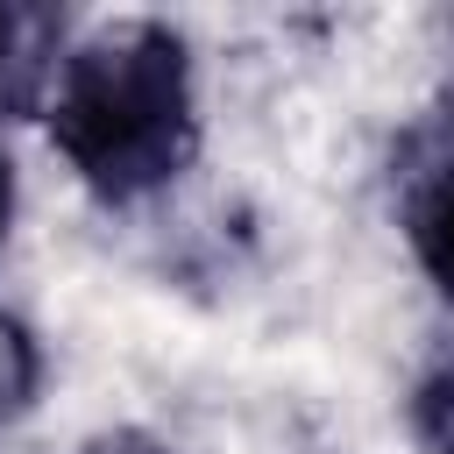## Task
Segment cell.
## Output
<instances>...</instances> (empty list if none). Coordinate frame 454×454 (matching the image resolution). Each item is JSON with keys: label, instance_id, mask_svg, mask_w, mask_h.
I'll return each instance as SVG.
<instances>
[{"label": "cell", "instance_id": "cell-1", "mask_svg": "<svg viewBox=\"0 0 454 454\" xmlns=\"http://www.w3.org/2000/svg\"><path fill=\"white\" fill-rule=\"evenodd\" d=\"M50 142L99 199L170 184L199 142L184 43L163 21H121L78 43L50 92Z\"/></svg>", "mask_w": 454, "mask_h": 454}, {"label": "cell", "instance_id": "cell-2", "mask_svg": "<svg viewBox=\"0 0 454 454\" xmlns=\"http://www.w3.org/2000/svg\"><path fill=\"white\" fill-rule=\"evenodd\" d=\"M411 255H419V270L440 284V298L454 305V156L419 184V199H411Z\"/></svg>", "mask_w": 454, "mask_h": 454}, {"label": "cell", "instance_id": "cell-3", "mask_svg": "<svg viewBox=\"0 0 454 454\" xmlns=\"http://www.w3.org/2000/svg\"><path fill=\"white\" fill-rule=\"evenodd\" d=\"M411 433L426 454H454V369L426 376L419 397H411Z\"/></svg>", "mask_w": 454, "mask_h": 454}, {"label": "cell", "instance_id": "cell-4", "mask_svg": "<svg viewBox=\"0 0 454 454\" xmlns=\"http://www.w3.org/2000/svg\"><path fill=\"white\" fill-rule=\"evenodd\" d=\"M35 397V340L0 312V426Z\"/></svg>", "mask_w": 454, "mask_h": 454}, {"label": "cell", "instance_id": "cell-5", "mask_svg": "<svg viewBox=\"0 0 454 454\" xmlns=\"http://www.w3.org/2000/svg\"><path fill=\"white\" fill-rule=\"evenodd\" d=\"M21 28H28V21L0 7V99H7V78H14V64H21Z\"/></svg>", "mask_w": 454, "mask_h": 454}, {"label": "cell", "instance_id": "cell-6", "mask_svg": "<svg viewBox=\"0 0 454 454\" xmlns=\"http://www.w3.org/2000/svg\"><path fill=\"white\" fill-rule=\"evenodd\" d=\"M7 213H14V177H7V156H0V234H7Z\"/></svg>", "mask_w": 454, "mask_h": 454}]
</instances>
